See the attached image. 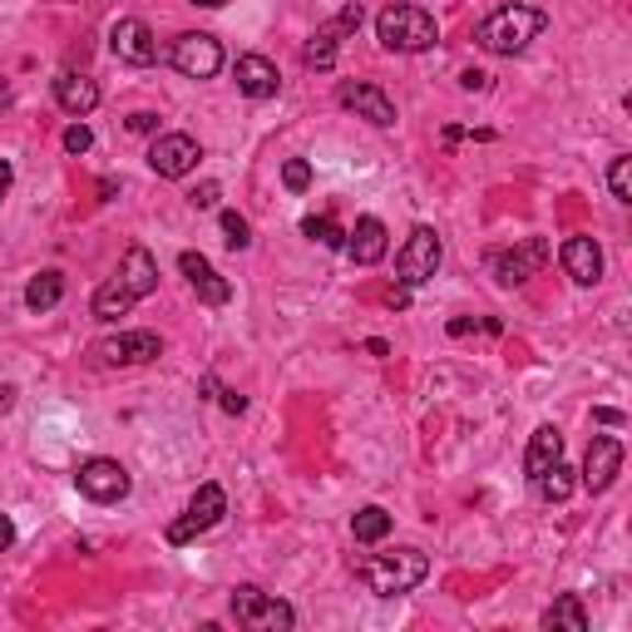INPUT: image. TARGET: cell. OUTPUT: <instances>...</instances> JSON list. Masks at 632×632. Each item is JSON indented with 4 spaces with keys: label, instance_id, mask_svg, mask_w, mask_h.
Here are the masks:
<instances>
[{
    "label": "cell",
    "instance_id": "34",
    "mask_svg": "<svg viewBox=\"0 0 632 632\" xmlns=\"http://www.w3.org/2000/svg\"><path fill=\"white\" fill-rule=\"evenodd\" d=\"M188 198H193V207H213V203H217V183L193 188V193H188Z\"/></svg>",
    "mask_w": 632,
    "mask_h": 632
},
{
    "label": "cell",
    "instance_id": "36",
    "mask_svg": "<svg viewBox=\"0 0 632 632\" xmlns=\"http://www.w3.org/2000/svg\"><path fill=\"white\" fill-rule=\"evenodd\" d=\"M15 543V523H10V514H0V553Z\"/></svg>",
    "mask_w": 632,
    "mask_h": 632
},
{
    "label": "cell",
    "instance_id": "3",
    "mask_svg": "<svg viewBox=\"0 0 632 632\" xmlns=\"http://www.w3.org/2000/svg\"><path fill=\"white\" fill-rule=\"evenodd\" d=\"M375 35H381V45L391 55H420V49H430L440 40V25L420 5H385L375 15Z\"/></svg>",
    "mask_w": 632,
    "mask_h": 632
},
{
    "label": "cell",
    "instance_id": "40",
    "mask_svg": "<svg viewBox=\"0 0 632 632\" xmlns=\"http://www.w3.org/2000/svg\"><path fill=\"white\" fill-rule=\"evenodd\" d=\"M10 405H15V391H10V385H5V391H0V415H5Z\"/></svg>",
    "mask_w": 632,
    "mask_h": 632
},
{
    "label": "cell",
    "instance_id": "31",
    "mask_svg": "<svg viewBox=\"0 0 632 632\" xmlns=\"http://www.w3.org/2000/svg\"><path fill=\"white\" fill-rule=\"evenodd\" d=\"M282 183L292 188V193H306V183H312V163H306V158H286V163H282Z\"/></svg>",
    "mask_w": 632,
    "mask_h": 632
},
{
    "label": "cell",
    "instance_id": "2",
    "mask_svg": "<svg viewBox=\"0 0 632 632\" xmlns=\"http://www.w3.org/2000/svg\"><path fill=\"white\" fill-rule=\"evenodd\" d=\"M356 578L375 592V598H400V592L420 588L430 578V558L420 549H395V553H375L356 568Z\"/></svg>",
    "mask_w": 632,
    "mask_h": 632
},
{
    "label": "cell",
    "instance_id": "16",
    "mask_svg": "<svg viewBox=\"0 0 632 632\" xmlns=\"http://www.w3.org/2000/svg\"><path fill=\"white\" fill-rule=\"evenodd\" d=\"M563 272L573 276L578 286H598L602 282V247L592 242L588 233H573L568 242H563Z\"/></svg>",
    "mask_w": 632,
    "mask_h": 632
},
{
    "label": "cell",
    "instance_id": "24",
    "mask_svg": "<svg viewBox=\"0 0 632 632\" xmlns=\"http://www.w3.org/2000/svg\"><path fill=\"white\" fill-rule=\"evenodd\" d=\"M134 302H138V296L114 276V282H104L94 292V316H99V321H119V316H128V306H134Z\"/></svg>",
    "mask_w": 632,
    "mask_h": 632
},
{
    "label": "cell",
    "instance_id": "6",
    "mask_svg": "<svg viewBox=\"0 0 632 632\" xmlns=\"http://www.w3.org/2000/svg\"><path fill=\"white\" fill-rule=\"evenodd\" d=\"M223 514H227V494H223V484H198V494L188 499L183 519L168 523V543H188V539H198V533H207L217 519H223Z\"/></svg>",
    "mask_w": 632,
    "mask_h": 632
},
{
    "label": "cell",
    "instance_id": "39",
    "mask_svg": "<svg viewBox=\"0 0 632 632\" xmlns=\"http://www.w3.org/2000/svg\"><path fill=\"white\" fill-rule=\"evenodd\" d=\"M223 410H233V415H242L247 410V400L237 391H223Z\"/></svg>",
    "mask_w": 632,
    "mask_h": 632
},
{
    "label": "cell",
    "instance_id": "8",
    "mask_svg": "<svg viewBox=\"0 0 632 632\" xmlns=\"http://www.w3.org/2000/svg\"><path fill=\"white\" fill-rule=\"evenodd\" d=\"M128 470L119 460H84L75 470V489L84 494V499H94V504H119L128 494Z\"/></svg>",
    "mask_w": 632,
    "mask_h": 632
},
{
    "label": "cell",
    "instance_id": "25",
    "mask_svg": "<svg viewBox=\"0 0 632 632\" xmlns=\"http://www.w3.org/2000/svg\"><path fill=\"white\" fill-rule=\"evenodd\" d=\"M351 533H356V543H381L385 533H391V514H385L381 504H365V509H356Z\"/></svg>",
    "mask_w": 632,
    "mask_h": 632
},
{
    "label": "cell",
    "instance_id": "12",
    "mask_svg": "<svg viewBox=\"0 0 632 632\" xmlns=\"http://www.w3.org/2000/svg\"><path fill=\"white\" fill-rule=\"evenodd\" d=\"M618 474H622V440H612V435H592L588 454H583V489L602 494V489H612Z\"/></svg>",
    "mask_w": 632,
    "mask_h": 632
},
{
    "label": "cell",
    "instance_id": "10",
    "mask_svg": "<svg viewBox=\"0 0 632 632\" xmlns=\"http://www.w3.org/2000/svg\"><path fill=\"white\" fill-rule=\"evenodd\" d=\"M336 99H341V109H351L356 119H365V124H375V128H391L395 124V104H391V94H385L381 84L346 79V84L336 89Z\"/></svg>",
    "mask_w": 632,
    "mask_h": 632
},
{
    "label": "cell",
    "instance_id": "27",
    "mask_svg": "<svg viewBox=\"0 0 632 632\" xmlns=\"http://www.w3.org/2000/svg\"><path fill=\"white\" fill-rule=\"evenodd\" d=\"M336 35H341V30L326 25V30H316V35L306 40V49H302L306 69H331L336 65Z\"/></svg>",
    "mask_w": 632,
    "mask_h": 632
},
{
    "label": "cell",
    "instance_id": "1",
    "mask_svg": "<svg viewBox=\"0 0 632 632\" xmlns=\"http://www.w3.org/2000/svg\"><path fill=\"white\" fill-rule=\"evenodd\" d=\"M543 25H549V15H543L539 5H519V0H514V5L489 10V15L479 20V30H474V40H479L489 55H523V49L543 35Z\"/></svg>",
    "mask_w": 632,
    "mask_h": 632
},
{
    "label": "cell",
    "instance_id": "11",
    "mask_svg": "<svg viewBox=\"0 0 632 632\" xmlns=\"http://www.w3.org/2000/svg\"><path fill=\"white\" fill-rule=\"evenodd\" d=\"M198 158H203V148H198L193 134H158L154 148H148V168H154L158 178H183V173H193Z\"/></svg>",
    "mask_w": 632,
    "mask_h": 632
},
{
    "label": "cell",
    "instance_id": "17",
    "mask_svg": "<svg viewBox=\"0 0 632 632\" xmlns=\"http://www.w3.org/2000/svg\"><path fill=\"white\" fill-rule=\"evenodd\" d=\"M237 89L247 99H276L282 75H276V65L267 55H237Z\"/></svg>",
    "mask_w": 632,
    "mask_h": 632
},
{
    "label": "cell",
    "instance_id": "37",
    "mask_svg": "<svg viewBox=\"0 0 632 632\" xmlns=\"http://www.w3.org/2000/svg\"><path fill=\"white\" fill-rule=\"evenodd\" d=\"M460 84H464V89H484V84H489V75H479V69H464Z\"/></svg>",
    "mask_w": 632,
    "mask_h": 632
},
{
    "label": "cell",
    "instance_id": "28",
    "mask_svg": "<svg viewBox=\"0 0 632 632\" xmlns=\"http://www.w3.org/2000/svg\"><path fill=\"white\" fill-rule=\"evenodd\" d=\"M302 233L312 237V242H321V247H346V233L336 227V217H331V213H321V217H302Z\"/></svg>",
    "mask_w": 632,
    "mask_h": 632
},
{
    "label": "cell",
    "instance_id": "33",
    "mask_svg": "<svg viewBox=\"0 0 632 632\" xmlns=\"http://www.w3.org/2000/svg\"><path fill=\"white\" fill-rule=\"evenodd\" d=\"M128 128H134V134H154V128H158V114L138 109V114H128Z\"/></svg>",
    "mask_w": 632,
    "mask_h": 632
},
{
    "label": "cell",
    "instance_id": "13",
    "mask_svg": "<svg viewBox=\"0 0 632 632\" xmlns=\"http://www.w3.org/2000/svg\"><path fill=\"white\" fill-rule=\"evenodd\" d=\"M158 351H163V341H158L154 331H119L94 346V356L104 365H148V361H158Z\"/></svg>",
    "mask_w": 632,
    "mask_h": 632
},
{
    "label": "cell",
    "instance_id": "38",
    "mask_svg": "<svg viewBox=\"0 0 632 632\" xmlns=\"http://www.w3.org/2000/svg\"><path fill=\"white\" fill-rule=\"evenodd\" d=\"M592 420H602V425H622V410H612V405H598V410H592Z\"/></svg>",
    "mask_w": 632,
    "mask_h": 632
},
{
    "label": "cell",
    "instance_id": "42",
    "mask_svg": "<svg viewBox=\"0 0 632 632\" xmlns=\"http://www.w3.org/2000/svg\"><path fill=\"white\" fill-rule=\"evenodd\" d=\"M0 109H5V89H0Z\"/></svg>",
    "mask_w": 632,
    "mask_h": 632
},
{
    "label": "cell",
    "instance_id": "19",
    "mask_svg": "<svg viewBox=\"0 0 632 632\" xmlns=\"http://www.w3.org/2000/svg\"><path fill=\"white\" fill-rule=\"evenodd\" d=\"M55 99H59V109H65V114L84 119L89 109L99 104V84H94L89 75H75V69H65V75L55 79Z\"/></svg>",
    "mask_w": 632,
    "mask_h": 632
},
{
    "label": "cell",
    "instance_id": "9",
    "mask_svg": "<svg viewBox=\"0 0 632 632\" xmlns=\"http://www.w3.org/2000/svg\"><path fill=\"white\" fill-rule=\"evenodd\" d=\"M173 69L188 79H213L223 69V45L203 30H188V35L173 40Z\"/></svg>",
    "mask_w": 632,
    "mask_h": 632
},
{
    "label": "cell",
    "instance_id": "20",
    "mask_svg": "<svg viewBox=\"0 0 632 632\" xmlns=\"http://www.w3.org/2000/svg\"><path fill=\"white\" fill-rule=\"evenodd\" d=\"M119 282H124L134 296H154L158 292V262H154V252H148V247H128L124 267H119Z\"/></svg>",
    "mask_w": 632,
    "mask_h": 632
},
{
    "label": "cell",
    "instance_id": "14",
    "mask_svg": "<svg viewBox=\"0 0 632 632\" xmlns=\"http://www.w3.org/2000/svg\"><path fill=\"white\" fill-rule=\"evenodd\" d=\"M109 49H114L124 65H154V55H158L154 30H148L138 15L114 20V30H109Z\"/></svg>",
    "mask_w": 632,
    "mask_h": 632
},
{
    "label": "cell",
    "instance_id": "5",
    "mask_svg": "<svg viewBox=\"0 0 632 632\" xmlns=\"http://www.w3.org/2000/svg\"><path fill=\"white\" fill-rule=\"evenodd\" d=\"M233 618H237V628H247V632H286L296 622V612L286 608L282 598L262 592V588H237L233 592Z\"/></svg>",
    "mask_w": 632,
    "mask_h": 632
},
{
    "label": "cell",
    "instance_id": "23",
    "mask_svg": "<svg viewBox=\"0 0 632 632\" xmlns=\"http://www.w3.org/2000/svg\"><path fill=\"white\" fill-rule=\"evenodd\" d=\"M59 296H65V272L45 267L40 276H30V286H25V306H30V312H49V306H59Z\"/></svg>",
    "mask_w": 632,
    "mask_h": 632
},
{
    "label": "cell",
    "instance_id": "7",
    "mask_svg": "<svg viewBox=\"0 0 632 632\" xmlns=\"http://www.w3.org/2000/svg\"><path fill=\"white\" fill-rule=\"evenodd\" d=\"M549 262V242L543 237H523V242L504 247V252H489V272L499 276V286H523L529 276L543 272Z\"/></svg>",
    "mask_w": 632,
    "mask_h": 632
},
{
    "label": "cell",
    "instance_id": "30",
    "mask_svg": "<svg viewBox=\"0 0 632 632\" xmlns=\"http://www.w3.org/2000/svg\"><path fill=\"white\" fill-rule=\"evenodd\" d=\"M223 242L233 247V252L252 247V227H247V217H242V213H223Z\"/></svg>",
    "mask_w": 632,
    "mask_h": 632
},
{
    "label": "cell",
    "instance_id": "29",
    "mask_svg": "<svg viewBox=\"0 0 632 632\" xmlns=\"http://www.w3.org/2000/svg\"><path fill=\"white\" fill-rule=\"evenodd\" d=\"M608 188H612V198H618V203H632V158H628V154L612 158V168H608Z\"/></svg>",
    "mask_w": 632,
    "mask_h": 632
},
{
    "label": "cell",
    "instance_id": "15",
    "mask_svg": "<svg viewBox=\"0 0 632 632\" xmlns=\"http://www.w3.org/2000/svg\"><path fill=\"white\" fill-rule=\"evenodd\" d=\"M178 272L188 276V286L198 292V302H207V306L233 302V282H227V276H217V267L207 262L203 252H183V257H178Z\"/></svg>",
    "mask_w": 632,
    "mask_h": 632
},
{
    "label": "cell",
    "instance_id": "4",
    "mask_svg": "<svg viewBox=\"0 0 632 632\" xmlns=\"http://www.w3.org/2000/svg\"><path fill=\"white\" fill-rule=\"evenodd\" d=\"M440 257H444V247H440V237H435V227H410V237H405V247L395 252V282L410 292V286H425L435 272H440Z\"/></svg>",
    "mask_w": 632,
    "mask_h": 632
},
{
    "label": "cell",
    "instance_id": "22",
    "mask_svg": "<svg viewBox=\"0 0 632 632\" xmlns=\"http://www.w3.org/2000/svg\"><path fill=\"white\" fill-rule=\"evenodd\" d=\"M543 628L549 632H588V608H583L578 592H563V598H553V608H543Z\"/></svg>",
    "mask_w": 632,
    "mask_h": 632
},
{
    "label": "cell",
    "instance_id": "21",
    "mask_svg": "<svg viewBox=\"0 0 632 632\" xmlns=\"http://www.w3.org/2000/svg\"><path fill=\"white\" fill-rule=\"evenodd\" d=\"M563 460V435H558V425H539L533 430V440H529V450H523V474L529 479H539L549 464H558Z\"/></svg>",
    "mask_w": 632,
    "mask_h": 632
},
{
    "label": "cell",
    "instance_id": "35",
    "mask_svg": "<svg viewBox=\"0 0 632 632\" xmlns=\"http://www.w3.org/2000/svg\"><path fill=\"white\" fill-rule=\"evenodd\" d=\"M10 183H15V168H10V158H0V203H5Z\"/></svg>",
    "mask_w": 632,
    "mask_h": 632
},
{
    "label": "cell",
    "instance_id": "18",
    "mask_svg": "<svg viewBox=\"0 0 632 632\" xmlns=\"http://www.w3.org/2000/svg\"><path fill=\"white\" fill-rule=\"evenodd\" d=\"M346 257L356 267H375L385 257V223L381 217H356V227L346 233Z\"/></svg>",
    "mask_w": 632,
    "mask_h": 632
},
{
    "label": "cell",
    "instance_id": "26",
    "mask_svg": "<svg viewBox=\"0 0 632 632\" xmlns=\"http://www.w3.org/2000/svg\"><path fill=\"white\" fill-rule=\"evenodd\" d=\"M573 484H578V479H573V470L558 460V464H549V470H543L539 479H533V489H539V499L563 504V499H568V494H573Z\"/></svg>",
    "mask_w": 632,
    "mask_h": 632
},
{
    "label": "cell",
    "instance_id": "32",
    "mask_svg": "<svg viewBox=\"0 0 632 632\" xmlns=\"http://www.w3.org/2000/svg\"><path fill=\"white\" fill-rule=\"evenodd\" d=\"M89 144H94L89 124H69V128H65V148H69V154H89Z\"/></svg>",
    "mask_w": 632,
    "mask_h": 632
},
{
    "label": "cell",
    "instance_id": "41",
    "mask_svg": "<svg viewBox=\"0 0 632 632\" xmlns=\"http://www.w3.org/2000/svg\"><path fill=\"white\" fill-rule=\"evenodd\" d=\"M193 5H203V10H217V5H223V0H193Z\"/></svg>",
    "mask_w": 632,
    "mask_h": 632
}]
</instances>
